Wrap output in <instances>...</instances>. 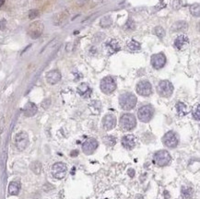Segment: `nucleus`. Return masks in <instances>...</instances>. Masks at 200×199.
I'll list each match as a JSON object with an SVG mask.
<instances>
[{
	"mask_svg": "<svg viewBox=\"0 0 200 199\" xmlns=\"http://www.w3.org/2000/svg\"><path fill=\"white\" fill-rule=\"evenodd\" d=\"M137 97L133 93H124L119 97V104L124 111L134 109L137 104Z\"/></svg>",
	"mask_w": 200,
	"mask_h": 199,
	"instance_id": "nucleus-1",
	"label": "nucleus"
},
{
	"mask_svg": "<svg viewBox=\"0 0 200 199\" xmlns=\"http://www.w3.org/2000/svg\"><path fill=\"white\" fill-rule=\"evenodd\" d=\"M120 125L124 131H131L137 125L136 117L131 114H125L120 119Z\"/></svg>",
	"mask_w": 200,
	"mask_h": 199,
	"instance_id": "nucleus-2",
	"label": "nucleus"
},
{
	"mask_svg": "<svg viewBox=\"0 0 200 199\" xmlns=\"http://www.w3.org/2000/svg\"><path fill=\"white\" fill-rule=\"evenodd\" d=\"M101 89L102 91L105 94H111L113 93L116 88V82L113 77H105L101 81Z\"/></svg>",
	"mask_w": 200,
	"mask_h": 199,
	"instance_id": "nucleus-3",
	"label": "nucleus"
},
{
	"mask_svg": "<svg viewBox=\"0 0 200 199\" xmlns=\"http://www.w3.org/2000/svg\"><path fill=\"white\" fill-rule=\"evenodd\" d=\"M172 158L167 150H160L155 153L153 158V162L158 166H166L170 163Z\"/></svg>",
	"mask_w": 200,
	"mask_h": 199,
	"instance_id": "nucleus-4",
	"label": "nucleus"
},
{
	"mask_svg": "<svg viewBox=\"0 0 200 199\" xmlns=\"http://www.w3.org/2000/svg\"><path fill=\"white\" fill-rule=\"evenodd\" d=\"M154 114V109L151 105H144L139 108L137 112L138 119L143 123H148L151 120Z\"/></svg>",
	"mask_w": 200,
	"mask_h": 199,
	"instance_id": "nucleus-5",
	"label": "nucleus"
},
{
	"mask_svg": "<svg viewBox=\"0 0 200 199\" xmlns=\"http://www.w3.org/2000/svg\"><path fill=\"white\" fill-rule=\"evenodd\" d=\"M157 91L160 96L168 98L173 92V86L168 80H162L159 83V85L157 87Z\"/></svg>",
	"mask_w": 200,
	"mask_h": 199,
	"instance_id": "nucleus-6",
	"label": "nucleus"
},
{
	"mask_svg": "<svg viewBox=\"0 0 200 199\" xmlns=\"http://www.w3.org/2000/svg\"><path fill=\"white\" fill-rule=\"evenodd\" d=\"M44 26L41 21H34L28 28V35L31 39H38L44 32Z\"/></svg>",
	"mask_w": 200,
	"mask_h": 199,
	"instance_id": "nucleus-7",
	"label": "nucleus"
},
{
	"mask_svg": "<svg viewBox=\"0 0 200 199\" xmlns=\"http://www.w3.org/2000/svg\"><path fill=\"white\" fill-rule=\"evenodd\" d=\"M15 146L19 150H24L29 145V136L26 132H20L15 136Z\"/></svg>",
	"mask_w": 200,
	"mask_h": 199,
	"instance_id": "nucleus-8",
	"label": "nucleus"
},
{
	"mask_svg": "<svg viewBox=\"0 0 200 199\" xmlns=\"http://www.w3.org/2000/svg\"><path fill=\"white\" fill-rule=\"evenodd\" d=\"M66 172H67V167L63 162H57V163L53 164L52 167V174L57 180L63 179L66 176Z\"/></svg>",
	"mask_w": 200,
	"mask_h": 199,
	"instance_id": "nucleus-9",
	"label": "nucleus"
},
{
	"mask_svg": "<svg viewBox=\"0 0 200 199\" xmlns=\"http://www.w3.org/2000/svg\"><path fill=\"white\" fill-rule=\"evenodd\" d=\"M136 89H137V92L139 95L145 96V97H148L152 93L151 84L147 80H142V81L138 82L137 85Z\"/></svg>",
	"mask_w": 200,
	"mask_h": 199,
	"instance_id": "nucleus-10",
	"label": "nucleus"
},
{
	"mask_svg": "<svg viewBox=\"0 0 200 199\" xmlns=\"http://www.w3.org/2000/svg\"><path fill=\"white\" fill-rule=\"evenodd\" d=\"M162 141H163V144H164L166 147L171 148V149L177 147L178 142H179L178 137L173 131H169L168 133H166L162 138Z\"/></svg>",
	"mask_w": 200,
	"mask_h": 199,
	"instance_id": "nucleus-11",
	"label": "nucleus"
},
{
	"mask_svg": "<svg viewBox=\"0 0 200 199\" xmlns=\"http://www.w3.org/2000/svg\"><path fill=\"white\" fill-rule=\"evenodd\" d=\"M98 141L95 138H88L82 144V151L87 155L92 154L98 148Z\"/></svg>",
	"mask_w": 200,
	"mask_h": 199,
	"instance_id": "nucleus-12",
	"label": "nucleus"
},
{
	"mask_svg": "<svg viewBox=\"0 0 200 199\" xmlns=\"http://www.w3.org/2000/svg\"><path fill=\"white\" fill-rule=\"evenodd\" d=\"M166 64V57L162 53L153 55L151 57V65L155 69H160Z\"/></svg>",
	"mask_w": 200,
	"mask_h": 199,
	"instance_id": "nucleus-13",
	"label": "nucleus"
},
{
	"mask_svg": "<svg viewBox=\"0 0 200 199\" xmlns=\"http://www.w3.org/2000/svg\"><path fill=\"white\" fill-rule=\"evenodd\" d=\"M102 125L103 128L107 131L112 130L116 125V117L114 114H106L102 119Z\"/></svg>",
	"mask_w": 200,
	"mask_h": 199,
	"instance_id": "nucleus-14",
	"label": "nucleus"
},
{
	"mask_svg": "<svg viewBox=\"0 0 200 199\" xmlns=\"http://www.w3.org/2000/svg\"><path fill=\"white\" fill-rule=\"evenodd\" d=\"M137 137L134 135H126L122 138V145L126 149H133L136 147Z\"/></svg>",
	"mask_w": 200,
	"mask_h": 199,
	"instance_id": "nucleus-15",
	"label": "nucleus"
},
{
	"mask_svg": "<svg viewBox=\"0 0 200 199\" xmlns=\"http://www.w3.org/2000/svg\"><path fill=\"white\" fill-rule=\"evenodd\" d=\"M61 73L58 70H51L46 74V80L49 84L54 85L61 80Z\"/></svg>",
	"mask_w": 200,
	"mask_h": 199,
	"instance_id": "nucleus-16",
	"label": "nucleus"
},
{
	"mask_svg": "<svg viewBox=\"0 0 200 199\" xmlns=\"http://www.w3.org/2000/svg\"><path fill=\"white\" fill-rule=\"evenodd\" d=\"M105 48H106V51L108 53V55H113V53H115L118 51H120L121 46H120L119 43L116 40L112 39V40L109 41L108 43H105Z\"/></svg>",
	"mask_w": 200,
	"mask_h": 199,
	"instance_id": "nucleus-17",
	"label": "nucleus"
},
{
	"mask_svg": "<svg viewBox=\"0 0 200 199\" xmlns=\"http://www.w3.org/2000/svg\"><path fill=\"white\" fill-rule=\"evenodd\" d=\"M37 111H38V108H37V106H36V104L30 101L24 106L23 114L26 117H31L36 114Z\"/></svg>",
	"mask_w": 200,
	"mask_h": 199,
	"instance_id": "nucleus-18",
	"label": "nucleus"
},
{
	"mask_svg": "<svg viewBox=\"0 0 200 199\" xmlns=\"http://www.w3.org/2000/svg\"><path fill=\"white\" fill-rule=\"evenodd\" d=\"M78 92L83 98H89L92 93V89L89 88L87 83H81L78 87Z\"/></svg>",
	"mask_w": 200,
	"mask_h": 199,
	"instance_id": "nucleus-19",
	"label": "nucleus"
},
{
	"mask_svg": "<svg viewBox=\"0 0 200 199\" xmlns=\"http://www.w3.org/2000/svg\"><path fill=\"white\" fill-rule=\"evenodd\" d=\"M189 43L188 37L185 35H179L174 41V47L178 50H182L185 45H187Z\"/></svg>",
	"mask_w": 200,
	"mask_h": 199,
	"instance_id": "nucleus-20",
	"label": "nucleus"
},
{
	"mask_svg": "<svg viewBox=\"0 0 200 199\" xmlns=\"http://www.w3.org/2000/svg\"><path fill=\"white\" fill-rule=\"evenodd\" d=\"M176 111L179 116H185L188 114L189 110H188V107L184 103V102H177L176 104Z\"/></svg>",
	"mask_w": 200,
	"mask_h": 199,
	"instance_id": "nucleus-21",
	"label": "nucleus"
},
{
	"mask_svg": "<svg viewBox=\"0 0 200 199\" xmlns=\"http://www.w3.org/2000/svg\"><path fill=\"white\" fill-rule=\"evenodd\" d=\"M89 107L93 114H99L102 110V103L99 101H92L89 103Z\"/></svg>",
	"mask_w": 200,
	"mask_h": 199,
	"instance_id": "nucleus-22",
	"label": "nucleus"
},
{
	"mask_svg": "<svg viewBox=\"0 0 200 199\" xmlns=\"http://www.w3.org/2000/svg\"><path fill=\"white\" fill-rule=\"evenodd\" d=\"M21 191V185L18 182H11L8 185V193L11 195L19 194Z\"/></svg>",
	"mask_w": 200,
	"mask_h": 199,
	"instance_id": "nucleus-23",
	"label": "nucleus"
},
{
	"mask_svg": "<svg viewBox=\"0 0 200 199\" xmlns=\"http://www.w3.org/2000/svg\"><path fill=\"white\" fill-rule=\"evenodd\" d=\"M67 17H68L67 11H64V12L59 13L56 16V19H54V24L56 25H61L62 23H64L66 21V20L67 19Z\"/></svg>",
	"mask_w": 200,
	"mask_h": 199,
	"instance_id": "nucleus-24",
	"label": "nucleus"
},
{
	"mask_svg": "<svg viewBox=\"0 0 200 199\" xmlns=\"http://www.w3.org/2000/svg\"><path fill=\"white\" fill-rule=\"evenodd\" d=\"M188 25L185 21H178L172 27V30L173 31H183L187 29Z\"/></svg>",
	"mask_w": 200,
	"mask_h": 199,
	"instance_id": "nucleus-25",
	"label": "nucleus"
},
{
	"mask_svg": "<svg viewBox=\"0 0 200 199\" xmlns=\"http://www.w3.org/2000/svg\"><path fill=\"white\" fill-rule=\"evenodd\" d=\"M193 189L191 187H188V186H183L181 189V194H182V196H183L185 199H189L192 197L193 195Z\"/></svg>",
	"mask_w": 200,
	"mask_h": 199,
	"instance_id": "nucleus-26",
	"label": "nucleus"
},
{
	"mask_svg": "<svg viewBox=\"0 0 200 199\" xmlns=\"http://www.w3.org/2000/svg\"><path fill=\"white\" fill-rule=\"evenodd\" d=\"M113 24V20L110 16H105L100 21V26L102 28H108Z\"/></svg>",
	"mask_w": 200,
	"mask_h": 199,
	"instance_id": "nucleus-27",
	"label": "nucleus"
},
{
	"mask_svg": "<svg viewBox=\"0 0 200 199\" xmlns=\"http://www.w3.org/2000/svg\"><path fill=\"white\" fill-rule=\"evenodd\" d=\"M31 169L34 173L39 174L42 172V163L40 161H34L31 164Z\"/></svg>",
	"mask_w": 200,
	"mask_h": 199,
	"instance_id": "nucleus-28",
	"label": "nucleus"
},
{
	"mask_svg": "<svg viewBox=\"0 0 200 199\" xmlns=\"http://www.w3.org/2000/svg\"><path fill=\"white\" fill-rule=\"evenodd\" d=\"M127 47H128V49L130 51H138L141 48V44L138 42L132 40V41L127 43Z\"/></svg>",
	"mask_w": 200,
	"mask_h": 199,
	"instance_id": "nucleus-29",
	"label": "nucleus"
},
{
	"mask_svg": "<svg viewBox=\"0 0 200 199\" xmlns=\"http://www.w3.org/2000/svg\"><path fill=\"white\" fill-rule=\"evenodd\" d=\"M190 12L194 17H199L200 16V6L199 4H193L190 7Z\"/></svg>",
	"mask_w": 200,
	"mask_h": 199,
	"instance_id": "nucleus-30",
	"label": "nucleus"
},
{
	"mask_svg": "<svg viewBox=\"0 0 200 199\" xmlns=\"http://www.w3.org/2000/svg\"><path fill=\"white\" fill-rule=\"evenodd\" d=\"M103 142L107 145V146H114L116 143V138L113 136H107L103 137Z\"/></svg>",
	"mask_w": 200,
	"mask_h": 199,
	"instance_id": "nucleus-31",
	"label": "nucleus"
},
{
	"mask_svg": "<svg viewBox=\"0 0 200 199\" xmlns=\"http://www.w3.org/2000/svg\"><path fill=\"white\" fill-rule=\"evenodd\" d=\"M192 114H193V117L196 121H199V119H200V109H199V104L198 103L194 106L193 110H192Z\"/></svg>",
	"mask_w": 200,
	"mask_h": 199,
	"instance_id": "nucleus-32",
	"label": "nucleus"
},
{
	"mask_svg": "<svg viewBox=\"0 0 200 199\" xmlns=\"http://www.w3.org/2000/svg\"><path fill=\"white\" fill-rule=\"evenodd\" d=\"M154 31H155V34L158 36V37H159L160 39H162L163 37H164V35H165V30H164V29H163L162 27H160V26L156 27Z\"/></svg>",
	"mask_w": 200,
	"mask_h": 199,
	"instance_id": "nucleus-33",
	"label": "nucleus"
},
{
	"mask_svg": "<svg viewBox=\"0 0 200 199\" xmlns=\"http://www.w3.org/2000/svg\"><path fill=\"white\" fill-rule=\"evenodd\" d=\"M39 15H40L39 10H37V9H31L29 12V19L30 20H35L36 18L39 17Z\"/></svg>",
	"mask_w": 200,
	"mask_h": 199,
	"instance_id": "nucleus-34",
	"label": "nucleus"
},
{
	"mask_svg": "<svg viewBox=\"0 0 200 199\" xmlns=\"http://www.w3.org/2000/svg\"><path fill=\"white\" fill-rule=\"evenodd\" d=\"M172 6L174 9H179L182 7V1L181 0H173Z\"/></svg>",
	"mask_w": 200,
	"mask_h": 199,
	"instance_id": "nucleus-35",
	"label": "nucleus"
},
{
	"mask_svg": "<svg viewBox=\"0 0 200 199\" xmlns=\"http://www.w3.org/2000/svg\"><path fill=\"white\" fill-rule=\"evenodd\" d=\"M124 28H126V29H134L135 28V23H134V21H132V20H129L128 21H127V23L125 24V26H124Z\"/></svg>",
	"mask_w": 200,
	"mask_h": 199,
	"instance_id": "nucleus-36",
	"label": "nucleus"
},
{
	"mask_svg": "<svg viewBox=\"0 0 200 199\" xmlns=\"http://www.w3.org/2000/svg\"><path fill=\"white\" fill-rule=\"evenodd\" d=\"M7 28V21L6 20H1L0 21V30H4Z\"/></svg>",
	"mask_w": 200,
	"mask_h": 199,
	"instance_id": "nucleus-37",
	"label": "nucleus"
},
{
	"mask_svg": "<svg viewBox=\"0 0 200 199\" xmlns=\"http://www.w3.org/2000/svg\"><path fill=\"white\" fill-rule=\"evenodd\" d=\"M128 175L131 177V178H133L134 176H135V171L133 170V169H130V170H128Z\"/></svg>",
	"mask_w": 200,
	"mask_h": 199,
	"instance_id": "nucleus-38",
	"label": "nucleus"
},
{
	"mask_svg": "<svg viewBox=\"0 0 200 199\" xmlns=\"http://www.w3.org/2000/svg\"><path fill=\"white\" fill-rule=\"evenodd\" d=\"M78 154H79V151H78V150H74V151L71 152V156H72V157H76Z\"/></svg>",
	"mask_w": 200,
	"mask_h": 199,
	"instance_id": "nucleus-39",
	"label": "nucleus"
},
{
	"mask_svg": "<svg viewBox=\"0 0 200 199\" xmlns=\"http://www.w3.org/2000/svg\"><path fill=\"white\" fill-rule=\"evenodd\" d=\"M164 197L169 199L170 198V194H169V192L168 191H164Z\"/></svg>",
	"mask_w": 200,
	"mask_h": 199,
	"instance_id": "nucleus-40",
	"label": "nucleus"
},
{
	"mask_svg": "<svg viewBox=\"0 0 200 199\" xmlns=\"http://www.w3.org/2000/svg\"><path fill=\"white\" fill-rule=\"evenodd\" d=\"M5 1H6V0H0V8H1L5 4Z\"/></svg>",
	"mask_w": 200,
	"mask_h": 199,
	"instance_id": "nucleus-41",
	"label": "nucleus"
},
{
	"mask_svg": "<svg viewBox=\"0 0 200 199\" xmlns=\"http://www.w3.org/2000/svg\"><path fill=\"white\" fill-rule=\"evenodd\" d=\"M136 199H143V197H142V195H140V194H137V195L136 196Z\"/></svg>",
	"mask_w": 200,
	"mask_h": 199,
	"instance_id": "nucleus-42",
	"label": "nucleus"
}]
</instances>
